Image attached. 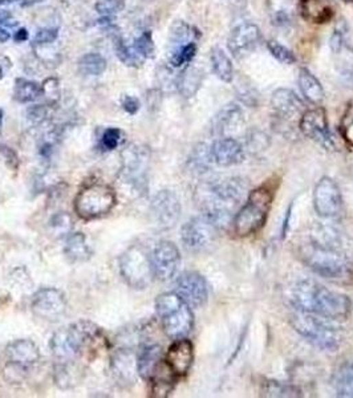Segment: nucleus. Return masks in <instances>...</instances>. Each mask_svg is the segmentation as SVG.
<instances>
[{
	"instance_id": "f257e3e1",
	"label": "nucleus",
	"mask_w": 353,
	"mask_h": 398,
	"mask_svg": "<svg viewBox=\"0 0 353 398\" xmlns=\"http://www.w3.org/2000/svg\"><path fill=\"white\" fill-rule=\"evenodd\" d=\"M247 194V184L240 177H227L206 181L196 190V201L201 214L218 228H227L234 219V211Z\"/></svg>"
},
{
	"instance_id": "f03ea898",
	"label": "nucleus",
	"mask_w": 353,
	"mask_h": 398,
	"mask_svg": "<svg viewBox=\"0 0 353 398\" xmlns=\"http://www.w3.org/2000/svg\"><path fill=\"white\" fill-rule=\"evenodd\" d=\"M317 238L303 243L299 248L301 262L315 274L336 282L353 280V262L340 248L336 235L320 230Z\"/></svg>"
},
{
	"instance_id": "7ed1b4c3",
	"label": "nucleus",
	"mask_w": 353,
	"mask_h": 398,
	"mask_svg": "<svg viewBox=\"0 0 353 398\" xmlns=\"http://www.w3.org/2000/svg\"><path fill=\"white\" fill-rule=\"evenodd\" d=\"M294 309L308 312L326 320H347L352 304L347 295L332 291L315 280H301L291 292Z\"/></svg>"
},
{
	"instance_id": "20e7f679",
	"label": "nucleus",
	"mask_w": 353,
	"mask_h": 398,
	"mask_svg": "<svg viewBox=\"0 0 353 398\" xmlns=\"http://www.w3.org/2000/svg\"><path fill=\"white\" fill-rule=\"evenodd\" d=\"M100 338L101 329L95 322L88 320H81L59 329L49 342L55 364L78 362L84 356V352L100 340Z\"/></svg>"
},
{
	"instance_id": "39448f33",
	"label": "nucleus",
	"mask_w": 353,
	"mask_h": 398,
	"mask_svg": "<svg viewBox=\"0 0 353 398\" xmlns=\"http://www.w3.org/2000/svg\"><path fill=\"white\" fill-rule=\"evenodd\" d=\"M275 190V185L266 182L264 185L250 191L246 202L238 210L233 219L236 236L246 238L263 228L274 202Z\"/></svg>"
},
{
	"instance_id": "423d86ee",
	"label": "nucleus",
	"mask_w": 353,
	"mask_h": 398,
	"mask_svg": "<svg viewBox=\"0 0 353 398\" xmlns=\"http://www.w3.org/2000/svg\"><path fill=\"white\" fill-rule=\"evenodd\" d=\"M156 312L165 335L173 340L186 338L194 327L192 307L176 292L161 294L156 299Z\"/></svg>"
},
{
	"instance_id": "0eeeda50",
	"label": "nucleus",
	"mask_w": 353,
	"mask_h": 398,
	"mask_svg": "<svg viewBox=\"0 0 353 398\" xmlns=\"http://www.w3.org/2000/svg\"><path fill=\"white\" fill-rule=\"evenodd\" d=\"M324 320L316 315L299 309H295L290 318L295 331L314 346L324 352H336L341 345L343 338L337 328Z\"/></svg>"
},
{
	"instance_id": "6e6552de",
	"label": "nucleus",
	"mask_w": 353,
	"mask_h": 398,
	"mask_svg": "<svg viewBox=\"0 0 353 398\" xmlns=\"http://www.w3.org/2000/svg\"><path fill=\"white\" fill-rule=\"evenodd\" d=\"M117 203L116 192L104 184H91L80 190L75 198V212L84 221L98 219L109 214Z\"/></svg>"
},
{
	"instance_id": "1a4fd4ad",
	"label": "nucleus",
	"mask_w": 353,
	"mask_h": 398,
	"mask_svg": "<svg viewBox=\"0 0 353 398\" xmlns=\"http://www.w3.org/2000/svg\"><path fill=\"white\" fill-rule=\"evenodd\" d=\"M119 272L132 288H146L155 278L149 251L139 245L129 247L119 258Z\"/></svg>"
},
{
	"instance_id": "9d476101",
	"label": "nucleus",
	"mask_w": 353,
	"mask_h": 398,
	"mask_svg": "<svg viewBox=\"0 0 353 398\" xmlns=\"http://www.w3.org/2000/svg\"><path fill=\"white\" fill-rule=\"evenodd\" d=\"M220 228L205 215H199L187 221L181 230V241L183 247L192 252L199 254L206 251L216 239Z\"/></svg>"
},
{
	"instance_id": "9b49d317",
	"label": "nucleus",
	"mask_w": 353,
	"mask_h": 398,
	"mask_svg": "<svg viewBox=\"0 0 353 398\" xmlns=\"http://www.w3.org/2000/svg\"><path fill=\"white\" fill-rule=\"evenodd\" d=\"M148 168L149 153L137 146H132L122 153V179L129 184L139 194L148 191Z\"/></svg>"
},
{
	"instance_id": "f8f14e48",
	"label": "nucleus",
	"mask_w": 353,
	"mask_h": 398,
	"mask_svg": "<svg viewBox=\"0 0 353 398\" xmlns=\"http://www.w3.org/2000/svg\"><path fill=\"white\" fill-rule=\"evenodd\" d=\"M299 129L303 135L323 146L324 149H336V140L330 129L327 113L323 108L319 107L314 109H306V112L299 118Z\"/></svg>"
},
{
	"instance_id": "ddd939ff",
	"label": "nucleus",
	"mask_w": 353,
	"mask_h": 398,
	"mask_svg": "<svg viewBox=\"0 0 353 398\" xmlns=\"http://www.w3.org/2000/svg\"><path fill=\"white\" fill-rule=\"evenodd\" d=\"M31 311L44 322H59L67 312L65 295L58 288H41L32 298Z\"/></svg>"
},
{
	"instance_id": "4468645a",
	"label": "nucleus",
	"mask_w": 353,
	"mask_h": 398,
	"mask_svg": "<svg viewBox=\"0 0 353 398\" xmlns=\"http://www.w3.org/2000/svg\"><path fill=\"white\" fill-rule=\"evenodd\" d=\"M315 211L321 218H334L343 209V195L339 185L330 177L319 179L314 190Z\"/></svg>"
},
{
	"instance_id": "2eb2a0df",
	"label": "nucleus",
	"mask_w": 353,
	"mask_h": 398,
	"mask_svg": "<svg viewBox=\"0 0 353 398\" xmlns=\"http://www.w3.org/2000/svg\"><path fill=\"white\" fill-rule=\"evenodd\" d=\"M153 275L159 282L172 280L181 265V254L178 247L169 241H162L150 252Z\"/></svg>"
},
{
	"instance_id": "dca6fc26",
	"label": "nucleus",
	"mask_w": 353,
	"mask_h": 398,
	"mask_svg": "<svg viewBox=\"0 0 353 398\" xmlns=\"http://www.w3.org/2000/svg\"><path fill=\"white\" fill-rule=\"evenodd\" d=\"M176 295L189 304L192 308H201L207 303L209 285L206 279L194 271H186L181 274L176 280Z\"/></svg>"
},
{
	"instance_id": "f3484780",
	"label": "nucleus",
	"mask_w": 353,
	"mask_h": 398,
	"mask_svg": "<svg viewBox=\"0 0 353 398\" xmlns=\"http://www.w3.org/2000/svg\"><path fill=\"white\" fill-rule=\"evenodd\" d=\"M181 202L174 191L161 190L150 203V212L155 223L162 230L174 228L181 217Z\"/></svg>"
},
{
	"instance_id": "a211bd4d",
	"label": "nucleus",
	"mask_w": 353,
	"mask_h": 398,
	"mask_svg": "<svg viewBox=\"0 0 353 398\" xmlns=\"http://www.w3.org/2000/svg\"><path fill=\"white\" fill-rule=\"evenodd\" d=\"M262 41V31L251 21L236 24L227 40V48L236 58H242L254 52Z\"/></svg>"
},
{
	"instance_id": "6ab92c4d",
	"label": "nucleus",
	"mask_w": 353,
	"mask_h": 398,
	"mask_svg": "<svg viewBox=\"0 0 353 398\" xmlns=\"http://www.w3.org/2000/svg\"><path fill=\"white\" fill-rule=\"evenodd\" d=\"M163 360L176 379L186 376L189 373V371L192 369V365L194 362V345H193V342L187 340L186 338L176 339L169 346Z\"/></svg>"
},
{
	"instance_id": "aec40b11",
	"label": "nucleus",
	"mask_w": 353,
	"mask_h": 398,
	"mask_svg": "<svg viewBox=\"0 0 353 398\" xmlns=\"http://www.w3.org/2000/svg\"><path fill=\"white\" fill-rule=\"evenodd\" d=\"M210 155L218 166L230 168L242 164L246 153L243 145L234 137H219L210 146Z\"/></svg>"
},
{
	"instance_id": "412c9836",
	"label": "nucleus",
	"mask_w": 353,
	"mask_h": 398,
	"mask_svg": "<svg viewBox=\"0 0 353 398\" xmlns=\"http://www.w3.org/2000/svg\"><path fill=\"white\" fill-rule=\"evenodd\" d=\"M5 357L12 368L20 372H25L39 362L41 353L35 342L21 339L7 345Z\"/></svg>"
},
{
	"instance_id": "4be33fe9",
	"label": "nucleus",
	"mask_w": 353,
	"mask_h": 398,
	"mask_svg": "<svg viewBox=\"0 0 353 398\" xmlns=\"http://www.w3.org/2000/svg\"><path fill=\"white\" fill-rule=\"evenodd\" d=\"M271 107L274 113L282 121H294L296 117H301L306 112V105L303 100L287 88L276 89L271 97Z\"/></svg>"
},
{
	"instance_id": "5701e85b",
	"label": "nucleus",
	"mask_w": 353,
	"mask_h": 398,
	"mask_svg": "<svg viewBox=\"0 0 353 398\" xmlns=\"http://www.w3.org/2000/svg\"><path fill=\"white\" fill-rule=\"evenodd\" d=\"M112 372L118 384L133 385L138 375L137 355L129 348L116 351L112 357Z\"/></svg>"
},
{
	"instance_id": "b1692460",
	"label": "nucleus",
	"mask_w": 353,
	"mask_h": 398,
	"mask_svg": "<svg viewBox=\"0 0 353 398\" xmlns=\"http://www.w3.org/2000/svg\"><path fill=\"white\" fill-rule=\"evenodd\" d=\"M163 361L162 348L158 344H144L137 352L138 375L146 381L152 379L158 366Z\"/></svg>"
},
{
	"instance_id": "393cba45",
	"label": "nucleus",
	"mask_w": 353,
	"mask_h": 398,
	"mask_svg": "<svg viewBox=\"0 0 353 398\" xmlns=\"http://www.w3.org/2000/svg\"><path fill=\"white\" fill-rule=\"evenodd\" d=\"M244 125V117L242 113V109L230 104L225 107L214 118V128L213 131L219 137H231V133L239 131Z\"/></svg>"
},
{
	"instance_id": "a878e982",
	"label": "nucleus",
	"mask_w": 353,
	"mask_h": 398,
	"mask_svg": "<svg viewBox=\"0 0 353 398\" xmlns=\"http://www.w3.org/2000/svg\"><path fill=\"white\" fill-rule=\"evenodd\" d=\"M270 18L276 27H290L300 11V0H267Z\"/></svg>"
},
{
	"instance_id": "bb28decb",
	"label": "nucleus",
	"mask_w": 353,
	"mask_h": 398,
	"mask_svg": "<svg viewBox=\"0 0 353 398\" xmlns=\"http://www.w3.org/2000/svg\"><path fill=\"white\" fill-rule=\"evenodd\" d=\"M299 88L301 91L303 97L312 105L320 107L326 98V92L319 81V78L315 76L311 71L307 68H300L299 76H297Z\"/></svg>"
},
{
	"instance_id": "cd10ccee",
	"label": "nucleus",
	"mask_w": 353,
	"mask_h": 398,
	"mask_svg": "<svg viewBox=\"0 0 353 398\" xmlns=\"http://www.w3.org/2000/svg\"><path fill=\"white\" fill-rule=\"evenodd\" d=\"M64 254L71 262L82 263L92 258L93 250L89 246L88 239L82 232H71L65 239Z\"/></svg>"
},
{
	"instance_id": "c85d7f7f",
	"label": "nucleus",
	"mask_w": 353,
	"mask_h": 398,
	"mask_svg": "<svg viewBox=\"0 0 353 398\" xmlns=\"http://www.w3.org/2000/svg\"><path fill=\"white\" fill-rule=\"evenodd\" d=\"M210 61L213 67V72L220 81L231 82L234 80V65L230 56L220 47H214L212 49Z\"/></svg>"
},
{
	"instance_id": "c756f323",
	"label": "nucleus",
	"mask_w": 353,
	"mask_h": 398,
	"mask_svg": "<svg viewBox=\"0 0 353 398\" xmlns=\"http://www.w3.org/2000/svg\"><path fill=\"white\" fill-rule=\"evenodd\" d=\"M300 11L314 23H327L334 16V10L324 0H300Z\"/></svg>"
},
{
	"instance_id": "7c9ffc66",
	"label": "nucleus",
	"mask_w": 353,
	"mask_h": 398,
	"mask_svg": "<svg viewBox=\"0 0 353 398\" xmlns=\"http://www.w3.org/2000/svg\"><path fill=\"white\" fill-rule=\"evenodd\" d=\"M203 81V74L198 68H187L181 76L178 77L176 88L185 98H190L196 95Z\"/></svg>"
},
{
	"instance_id": "2f4dec72",
	"label": "nucleus",
	"mask_w": 353,
	"mask_h": 398,
	"mask_svg": "<svg viewBox=\"0 0 353 398\" xmlns=\"http://www.w3.org/2000/svg\"><path fill=\"white\" fill-rule=\"evenodd\" d=\"M334 385L339 397L353 398V361L339 368L334 375Z\"/></svg>"
},
{
	"instance_id": "473e14b6",
	"label": "nucleus",
	"mask_w": 353,
	"mask_h": 398,
	"mask_svg": "<svg viewBox=\"0 0 353 398\" xmlns=\"http://www.w3.org/2000/svg\"><path fill=\"white\" fill-rule=\"evenodd\" d=\"M41 95H43V85H40L39 82L27 78H16L14 88V98L18 102L21 104L32 102L38 100Z\"/></svg>"
},
{
	"instance_id": "72a5a7b5",
	"label": "nucleus",
	"mask_w": 353,
	"mask_h": 398,
	"mask_svg": "<svg viewBox=\"0 0 353 398\" xmlns=\"http://www.w3.org/2000/svg\"><path fill=\"white\" fill-rule=\"evenodd\" d=\"M201 36L199 31L196 30L193 25L185 23V21H176V24L172 27L170 31V44L173 48L196 41V38Z\"/></svg>"
},
{
	"instance_id": "f704fd0d",
	"label": "nucleus",
	"mask_w": 353,
	"mask_h": 398,
	"mask_svg": "<svg viewBox=\"0 0 353 398\" xmlns=\"http://www.w3.org/2000/svg\"><path fill=\"white\" fill-rule=\"evenodd\" d=\"M106 69V60L98 54H87L80 57L79 72L87 76H100Z\"/></svg>"
},
{
	"instance_id": "c9c22d12",
	"label": "nucleus",
	"mask_w": 353,
	"mask_h": 398,
	"mask_svg": "<svg viewBox=\"0 0 353 398\" xmlns=\"http://www.w3.org/2000/svg\"><path fill=\"white\" fill-rule=\"evenodd\" d=\"M196 55V43H187L183 45H179L173 48L172 54H170V64L174 68H179L183 67L186 64H190L193 61V58Z\"/></svg>"
},
{
	"instance_id": "e433bc0d",
	"label": "nucleus",
	"mask_w": 353,
	"mask_h": 398,
	"mask_svg": "<svg viewBox=\"0 0 353 398\" xmlns=\"http://www.w3.org/2000/svg\"><path fill=\"white\" fill-rule=\"evenodd\" d=\"M266 45H267V49L270 51V54L279 63H282L284 65H293L296 63V56H295L294 52L291 49H288L286 45H283L282 43H279L277 40H269Z\"/></svg>"
},
{
	"instance_id": "4c0bfd02",
	"label": "nucleus",
	"mask_w": 353,
	"mask_h": 398,
	"mask_svg": "<svg viewBox=\"0 0 353 398\" xmlns=\"http://www.w3.org/2000/svg\"><path fill=\"white\" fill-rule=\"evenodd\" d=\"M330 47L334 54H340L344 48L348 47V25L344 21L336 25L334 34L330 38Z\"/></svg>"
},
{
	"instance_id": "58836bf2",
	"label": "nucleus",
	"mask_w": 353,
	"mask_h": 398,
	"mask_svg": "<svg viewBox=\"0 0 353 398\" xmlns=\"http://www.w3.org/2000/svg\"><path fill=\"white\" fill-rule=\"evenodd\" d=\"M116 52H117V56L125 65H130V67H138L141 65L145 58L144 57L139 56L138 55L137 51L133 48V47H128L125 45L121 40L118 41L117 45H116Z\"/></svg>"
},
{
	"instance_id": "ea45409f",
	"label": "nucleus",
	"mask_w": 353,
	"mask_h": 398,
	"mask_svg": "<svg viewBox=\"0 0 353 398\" xmlns=\"http://www.w3.org/2000/svg\"><path fill=\"white\" fill-rule=\"evenodd\" d=\"M264 396L269 397H296L299 396V392L288 386L284 385L282 382H276V381H267L266 384V389L263 390Z\"/></svg>"
},
{
	"instance_id": "a19ab883",
	"label": "nucleus",
	"mask_w": 353,
	"mask_h": 398,
	"mask_svg": "<svg viewBox=\"0 0 353 398\" xmlns=\"http://www.w3.org/2000/svg\"><path fill=\"white\" fill-rule=\"evenodd\" d=\"M133 48L138 52V55L146 58L155 56L156 52V47H155V41H153V36L150 32H144L141 36H138L133 44Z\"/></svg>"
},
{
	"instance_id": "79ce46f5",
	"label": "nucleus",
	"mask_w": 353,
	"mask_h": 398,
	"mask_svg": "<svg viewBox=\"0 0 353 398\" xmlns=\"http://www.w3.org/2000/svg\"><path fill=\"white\" fill-rule=\"evenodd\" d=\"M340 132L344 141L353 148V102H351L341 117Z\"/></svg>"
},
{
	"instance_id": "37998d69",
	"label": "nucleus",
	"mask_w": 353,
	"mask_h": 398,
	"mask_svg": "<svg viewBox=\"0 0 353 398\" xmlns=\"http://www.w3.org/2000/svg\"><path fill=\"white\" fill-rule=\"evenodd\" d=\"M72 226H73L72 225V219L65 212H59L51 219V228L58 235H68V234H71Z\"/></svg>"
},
{
	"instance_id": "c03bdc74",
	"label": "nucleus",
	"mask_w": 353,
	"mask_h": 398,
	"mask_svg": "<svg viewBox=\"0 0 353 398\" xmlns=\"http://www.w3.org/2000/svg\"><path fill=\"white\" fill-rule=\"evenodd\" d=\"M125 8V0H101L96 5L98 14L102 16H112L119 14Z\"/></svg>"
},
{
	"instance_id": "a18cd8bd",
	"label": "nucleus",
	"mask_w": 353,
	"mask_h": 398,
	"mask_svg": "<svg viewBox=\"0 0 353 398\" xmlns=\"http://www.w3.org/2000/svg\"><path fill=\"white\" fill-rule=\"evenodd\" d=\"M121 140V131L117 128H108L102 137H101V145L105 151H115Z\"/></svg>"
},
{
	"instance_id": "49530a36",
	"label": "nucleus",
	"mask_w": 353,
	"mask_h": 398,
	"mask_svg": "<svg viewBox=\"0 0 353 398\" xmlns=\"http://www.w3.org/2000/svg\"><path fill=\"white\" fill-rule=\"evenodd\" d=\"M58 38H59V30L58 28H41L34 38V43L38 45H44V44H51V43L56 41Z\"/></svg>"
},
{
	"instance_id": "de8ad7c7",
	"label": "nucleus",
	"mask_w": 353,
	"mask_h": 398,
	"mask_svg": "<svg viewBox=\"0 0 353 398\" xmlns=\"http://www.w3.org/2000/svg\"><path fill=\"white\" fill-rule=\"evenodd\" d=\"M122 108L126 113L136 114L139 111V101L133 96H125L122 100Z\"/></svg>"
},
{
	"instance_id": "09e8293b",
	"label": "nucleus",
	"mask_w": 353,
	"mask_h": 398,
	"mask_svg": "<svg viewBox=\"0 0 353 398\" xmlns=\"http://www.w3.org/2000/svg\"><path fill=\"white\" fill-rule=\"evenodd\" d=\"M28 114H30V118L31 121L34 122H41L45 117H47V109L41 105H35L32 107L30 111H28Z\"/></svg>"
},
{
	"instance_id": "8fccbe9b",
	"label": "nucleus",
	"mask_w": 353,
	"mask_h": 398,
	"mask_svg": "<svg viewBox=\"0 0 353 398\" xmlns=\"http://www.w3.org/2000/svg\"><path fill=\"white\" fill-rule=\"evenodd\" d=\"M43 0H0V5H7V4H20L21 7H30L36 3H40Z\"/></svg>"
},
{
	"instance_id": "3c124183",
	"label": "nucleus",
	"mask_w": 353,
	"mask_h": 398,
	"mask_svg": "<svg viewBox=\"0 0 353 398\" xmlns=\"http://www.w3.org/2000/svg\"><path fill=\"white\" fill-rule=\"evenodd\" d=\"M28 36H30V35H28V31H27L25 28H20L19 31L15 34L14 38H15L16 43H23V41H27V40H28Z\"/></svg>"
},
{
	"instance_id": "603ef678",
	"label": "nucleus",
	"mask_w": 353,
	"mask_h": 398,
	"mask_svg": "<svg viewBox=\"0 0 353 398\" xmlns=\"http://www.w3.org/2000/svg\"><path fill=\"white\" fill-rule=\"evenodd\" d=\"M10 38H11V34H10L7 30L0 28V43H1V44H3V43H7Z\"/></svg>"
},
{
	"instance_id": "864d4df0",
	"label": "nucleus",
	"mask_w": 353,
	"mask_h": 398,
	"mask_svg": "<svg viewBox=\"0 0 353 398\" xmlns=\"http://www.w3.org/2000/svg\"><path fill=\"white\" fill-rule=\"evenodd\" d=\"M10 19H11V14H10L8 11L0 10V24H4V23H7Z\"/></svg>"
},
{
	"instance_id": "5fc2aeb1",
	"label": "nucleus",
	"mask_w": 353,
	"mask_h": 398,
	"mask_svg": "<svg viewBox=\"0 0 353 398\" xmlns=\"http://www.w3.org/2000/svg\"><path fill=\"white\" fill-rule=\"evenodd\" d=\"M3 118H4V113H3V111L0 109V133H1V126H3Z\"/></svg>"
},
{
	"instance_id": "6e6d98bb",
	"label": "nucleus",
	"mask_w": 353,
	"mask_h": 398,
	"mask_svg": "<svg viewBox=\"0 0 353 398\" xmlns=\"http://www.w3.org/2000/svg\"><path fill=\"white\" fill-rule=\"evenodd\" d=\"M3 77V71H1V67H0V78Z\"/></svg>"
},
{
	"instance_id": "4d7b16f0",
	"label": "nucleus",
	"mask_w": 353,
	"mask_h": 398,
	"mask_svg": "<svg viewBox=\"0 0 353 398\" xmlns=\"http://www.w3.org/2000/svg\"><path fill=\"white\" fill-rule=\"evenodd\" d=\"M343 1H353V0H343Z\"/></svg>"
},
{
	"instance_id": "13d9d810",
	"label": "nucleus",
	"mask_w": 353,
	"mask_h": 398,
	"mask_svg": "<svg viewBox=\"0 0 353 398\" xmlns=\"http://www.w3.org/2000/svg\"><path fill=\"white\" fill-rule=\"evenodd\" d=\"M145 1H153V0H145Z\"/></svg>"
}]
</instances>
